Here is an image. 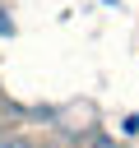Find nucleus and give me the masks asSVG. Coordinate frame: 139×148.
Wrapping results in <instances>:
<instances>
[{
  "label": "nucleus",
  "mask_w": 139,
  "mask_h": 148,
  "mask_svg": "<svg viewBox=\"0 0 139 148\" xmlns=\"http://www.w3.org/2000/svg\"><path fill=\"white\" fill-rule=\"evenodd\" d=\"M0 148H32V139H19V134L5 139V134H0Z\"/></svg>",
  "instance_id": "f257e3e1"
},
{
  "label": "nucleus",
  "mask_w": 139,
  "mask_h": 148,
  "mask_svg": "<svg viewBox=\"0 0 139 148\" xmlns=\"http://www.w3.org/2000/svg\"><path fill=\"white\" fill-rule=\"evenodd\" d=\"M88 148H111V143H107V139H93V143H88Z\"/></svg>",
  "instance_id": "f03ea898"
},
{
  "label": "nucleus",
  "mask_w": 139,
  "mask_h": 148,
  "mask_svg": "<svg viewBox=\"0 0 139 148\" xmlns=\"http://www.w3.org/2000/svg\"><path fill=\"white\" fill-rule=\"evenodd\" d=\"M0 134H5V130H0Z\"/></svg>",
  "instance_id": "7ed1b4c3"
}]
</instances>
